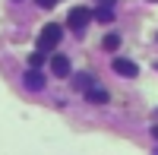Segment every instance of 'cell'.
Instances as JSON below:
<instances>
[{
  "label": "cell",
  "mask_w": 158,
  "mask_h": 155,
  "mask_svg": "<svg viewBox=\"0 0 158 155\" xmlns=\"http://www.w3.org/2000/svg\"><path fill=\"white\" fill-rule=\"evenodd\" d=\"M60 38H63V25L48 22L44 29H41V35H38V48H41V51H54Z\"/></svg>",
  "instance_id": "obj_1"
},
{
  "label": "cell",
  "mask_w": 158,
  "mask_h": 155,
  "mask_svg": "<svg viewBox=\"0 0 158 155\" xmlns=\"http://www.w3.org/2000/svg\"><path fill=\"white\" fill-rule=\"evenodd\" d=\"M89 19H95V13H92V10H85V6H73L70 16H67V25H70L76 35H82L85 25H89Z\"/></svg>",
  "instance_id": "obj_2"
},
{
  "label": "cell",
  "mask_w": 158,
  "mask_h": 155,
  "mask_svg": "<svg viewBox=\"0 0 158 155\" xmlns=\"http://www.w3.org/2000/svg\"><path fill=\"white\" fill-rule=\"evenodd\" d=\"M51 73H54L57 79H67V76H73V73H70V60L63 57V54H54V57H51Z\"/></svg>",
  "instance_id": "obj_3"
},
{
  "label": "cell",
  "mask_w": 158,
  "mask_h": 155,
  "mask_svg": "<svg viewBox=\"0 0 158 155\" xmlns=\"http://www.w3.org/2000/svg\"><path fill=\"white\" fill-rule=\"evenodd\" d=\"M114 73H117V76H123V79H133V76L139 73V67H136L133 60H123V57H117V60H114Z\"/></svg>",
  "instance_id": "obj_4"
},
{
  "label": "cell",
  "mask_w": 158,
  "mask_h": 155,
  "mask_svg": "<svg viewBox=\"0 0 158 155\" xmlns=\"http://www.w3.org/2000/svg\"><path fill=\"white\" fill-rule=\"evenodd\" d=\"M22 82H25V89H32V92H41V89H44V76H41V73H38V70L32 67L29 73L22 76Z\"/></svg>",
  "instance_id": "obj_5"
},
{
  "label": "cell",
  "mask_w": 158,
  "mask_h": 155,
  "mask_svg": "<svg viewBox=\"0 0 158 155\" xmlns=\"http://www.w3.org/2000/svg\"><path fill=\"white\" fill-rule=\"evenodd\" d=\"M85 98L92 101V105H104V101H108V89H101V86H92L89 92H85Z\"/></svg>",
  "instance_id": "obj_6"
},
{
  "label": "cell",
  "mask_w": 158,
  "mask_h": 155,
  "mask_svg": "<svg viewBox=\"0 0 158 155\" xmlns=\"http://www.w3.org/2000/svg\"><path fill=\"white\" fill-rule=\"evenodd\" d=\"M73 89H79V92H89V89H92V76H89V73L73 76Z\"/></svg>",
  "instance_id": "obj_7"
},
{
  "label": "cell",
  "mask_w": 158,
  "mask_h": 155,
  "mask_svg": "<svg viewBox=\"0 0 158 155\" xmlns=\"http://www.w3.org/2000/svg\"><path fill=\"white\" fill-rule=\"evenodd\" d=\"M95 19H98V22H111V19H114V10H111V3L98 6V10H95Z\"/></svg>",
  "instance_id": "obj_8"
},
{
  "label": "cell",
  "mask_w": 158,
  "mask_h": 155,
  "mask_svg": "<svg viewBox=\"0 0 158 155\" xmlns=\"http://www.w3.org/2000/svg\"><path fill=\"white\" fill-rule=\"evenodd\" d=\"M101 48L104 51H117V48H120V35H104L101 38Z\"/></svg>",
  "instance_id": "obj_9"
},
{
  "label": "cell",
  "mask_w": 158,
  "mask_h": 155,
  "mask_svg": "<svg viewBox=\"0 0 158 155\" xmlns=\"http://www.w3.org/2000/svg\"><path fill=\"white\" fill-rule=\"evenodd\" d=\"M41 60H44V51H41V48H38V51H35V54L29 57V67H35V70H38V67H41Z\"/></svg>",
  "instance_id": "obj_10"
},
{
  "label": "cell",
  "mask_w": 158,
  "mask_h": 155,
  "mask_svg": "<svg viewBox=\"0 0 158 155\" xmlns=\"http://www.w3.org/2000/svg\"><path fill=\"white\" fill-rule=\"evenodd\" d=\"M35 3H38V6H41V10H51V6H54V3H57V0H35Z\"/></svg>",
  "instance_id": "obj_11"
},
{
  "label": "cell",
  "mask_w": 158,
  "mask_h": 155,
  "mask_svg": "<svg viewBox=\"0 0 158 155\" xmlns=\"http://www.w3.org/2000/svg\"><path fill=\"white\" fill-rule=\"evenodd\" d=\"M152 139H155V143H158V124L152 127Z\"/></svg>",
  "instance_id": "obj_12"
},
{
  "label": "cell",
  "mask_w": 158,
  "mask_h": 155,
  "mask_svg": "<svg viewBox=\"0 0 158 155\" xmlns=\"http://www.w3.org/2000/svg\"><path fill=\"white\" fill-rule=\"evenodd\" d=\"M104 3H111V6H114V0H104Z\"/></svg>",
  "instance_id": "obj_13"
},
{
  "label": "cell",
  "mask_w": 158,
  "mask_h": 155,
  "mask_svg": "<svg viewBox=\"0 0 158 155\" xmlns=\"http://www.w3.org/2000/svg\"><path fill=\"white\" fill-rule=\"evenodd\" d=\"M149 3H158V0H149Z\"/></svg>",
  "instance_id": "obj_14"
}]
</instances>
